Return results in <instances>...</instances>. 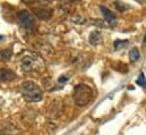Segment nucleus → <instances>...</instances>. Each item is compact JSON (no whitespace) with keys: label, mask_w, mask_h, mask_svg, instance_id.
Instances as JSON below:
<instances>
[{"label":"nucleus","mask_w":146,"mask_h":135,"mask_svg":"<svg viewBox=\"0 0 146 135\" xmlns=\"http://www.w3.org/2000/svg\"><path fill=\"white\" fill-rule=\"evenodd\" d=\"M73 98L74 102L78 107H85L93 99V90L86 84H83V83L77 84L74 88Z\"/></svg>","instance_id":"f257e3e1"},{"label":"nucleus","mask_w":146,"mask_h":135,"mask_svg":"<svg viewBox=\"0 0 146 135\" xmlns=\"http://www.w3.org/2000/svg\"><path fill=\"white\" fill-rule=\"evenodd\" d=\"M21 92H22V96L25 99V101L27 102H37L43 97V92H42L41 88L31 81H26L22 84Z\"/></svg>","instance_id":"f03ea898"},{"label":"nucleus","mask_w":146,"mask_h":135,"mask_svg":"<svg viewBox=\"0 0 146 135\" xmlns=\"http://www.w3.org/2000/svg\"><path fill=\"white\" fill-rule=\"evenodd\" d=\"M18 21L19 24L25 29V30H33L35 27V19L31 13L27 10H22L18 13Z\"/></svg>","instance_id":"7ed1b4c3"},{"label":"nucleus","mask_w":146,"mask_h":135,"mask_svg":"<svg viewBox=\"0 0 146 135\" xmlns=\"http://www.w3.org/2000/svg\"><path fill=\"white\" fill-rule=\"evenodd\" d=\"M22 65V68H23V70H25V72H29V70H32V69H34V68L36 67V61H35V59L33 58V57H31V56H25L23 59H22V63H21Z\"/></svg>","instance_id":"20e7f679"},{"label":"nucleus","mask_w":146,"mask_h":135,"mask_svg":"<svg viewBox=\"0 0 146 135\" xmlns=\"http://www.w3.org/2000/svg\"><path fill=\"white\" fill-rule=\"evenodd\" d=\"M100 10L102 11V14H103V16H104V19L109 23L110 25H114V24H115L117 16H115L114 13H112L111 10H109L108 8H106V7H103V6H101Z\"/></svg>","instance_id":"39448f33"},{"label":"nucleus","mask_w":146,"mask_h":135,"mask_svg":"<svg viewBox=\"0 0 146 135\" xmlns=\"http://www.w3.org/2000/svg\"><path fill=\"white\" fill-rule=\"evenodd\" d=\"M15 77L16 76L11 70L6 68L0 69V82H9V81H13Z\"/></svg>","instance_id":"423d86ee"},{"label":"nucleus","mask_w":146,"mask_h":135,"mask_svg":"<svg viewBox=\"0 0 146 135\" xmlns=\"http://www.w3.org/2000/svg\"><path fill=\"white\" fill-rule=\"evenodd\" d=\"M102 40V36H101V33L98 32V31H94L92 32L91 35H90V43L92 45H98Z\"/></svg>","instance_id":"0eeeda50"},{"label":"nucleus","mask_w":146,"mask_h":135,"mask_svg":"<svg viewBox=\"0 0 146 135\" xmlns=\"http://www.w3.org/2000/svg\"><path fill=\"white\" fill-rule=\"evenodd\" d=\"M36 15L37 17H40L41 19H48V18L51 17L52 10L51 9H45V8H43V9H36Z\"/></svg>","instance_id":"6e6552de"},{"label":"nucleus","mask_w":146,"mask_h":135,"mask_svg":"<svg viewBox=\"0 0 146 135\" xmlns=\"http://www.w3.org/2000/svg\"><path fill=\"white\" fill-rule=\"evenodd\" d=\"M129 58H130L131 61H136V60H138V59H139V51H138L136 48L131 49L130 52H129Z\"/></svg>","instance_id":"1a4fd4ad"},{"label":"nucleus","mask_w":146,"mask_h":135,"mask_svg":"<svg viewBox=\"0 0 146 135\" xmlns=\"http://www.w3.org/2000/svg\"><path fill=\"white\" fill-rule=\"evenodd\" d=\"M128 44V40H117L114 41V50H119V49H122L123 47H126Z\"/></svg>","instance_id":"9d476101"},{"label":"nucleus","mask_w":146,"mask_h":135,"mask_svg":"<svg viewBox=\"0 0 146 135\" xmlns=\"http://www.w3.org/2000/svg\"><path fill=\"white\" fill-rule=\"evenodd\" d=\"M136 83H137L138 85H141V86L146 88V81H145V77H144V74H143V73H141V75H139V77L137 78Z\"/></svg>","instance_id":"9b49d317"},{"label":"nucleus","mask_w":146,"mask_h":135,"mask_svg":"<svg viewBox=\"0 0 146 135\" xmlns=\"http://www.w3.org/2000/svg\"><path fill=\"white\" fill-rule=\"evenodd\" d=\"M115 7H117L118 10H120V11H125V10L128 8V6H127L126 3H122V2H120V1H119V2L117 1V2H115Z\"/></svg>","instance_id":"f8f14e48"},{"label":"nucleus","mask_w":146,"mask_h":135,"mask_svg":"<svg viewBox=\"0 0 146 135\" xmlns=\"http://www.w3.org/2000/svg\"><path fill=\"white\" fill-rule=\"evenodd\" d=\"M0 135H8V134H6V133H3V132H0Z\"/></svg>","instance_id":"ddd939ff"},{"label":"nucleus","mask_w":146,"mask_h":135,"mask_svg":"<svg viewBox=\"0 0 146 135\" xmlns=\"http://www.w3.org/2000/svg\"><path fill=\"white\" fill-rule=\"evenodd\" d=\"M1 39H2V36H0V40H1Z\"/></svg>","instance_id":"4468645a"},{"label":"nucleus","mask_w":146,"mask_h":135,"mask_svg":"<svg viewBox=\"0 0 146 135\" xmlns=\"http://www.w3.org/2000/svg\"><path fill=\"white\" fill-rule=\"evenodd\" d=\"M145 41H146V35H145Z\"/></svg>","instance_id":"2eb2a0df"}]
</instances>
